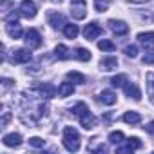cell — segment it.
<instances>
[{
	"instance_id": "obj_3",
	"label": "cell",
	"mask_w": 154,
	"mask_h": 154,
	"mask_svg": "<svg viewBox=\"0 0 154 154\" xmlns=\"http://www.w3.org/2000/svg\"><path fill=\"white\" fill-rule=\"evenodd\" d=\"M24 40H26V45H27L29 49H38V47L42 45V36H40V33H38L36 29H27Z\"/></svg>"
},
{
	"instance_id": "obj_26",
	"label": "cell",
	"mask_w": 154,
	"mask_h": 154,
	"mask_svg": "<svg viewBox=\"0 0 154 154\" xmlns=\"http://www.w3.org/2000/svg\"><path fill=\"white\" fill-rule=\"evenodd\" d=\"M109 82H111L112 87H125V84H127L129 80H127V76H125V74H118V76H112Z\"/></svg>"
},
{
	"instance_id": "obj_14",
	"label": "cell",
	"mask_w": 154,
	"mask_h": 154,
	"mask_svg": "<svg viewBox=\"0 0 154 154\" xmlns=\"http://www.w3.org/2000/svg\"><path fill=\"white\" fill-rule=\"evenodd\" d=\"M74 93V84L72 82H62L60 85H58V94L62 96V98H67V96H71Z\"/></svg>"
},
{
	"instance_id": "obj_11",
	"label": "cell",
	"mask_w": 154,
	"mask_h": 154,
	"mask_svg": "<svg viewBox=\"0 0 154 154\" xmlns=\"http://www.w3.org/2000/svg\"><path fill=\"white\" fill-rule=\"evenodd\" d=\"M123 91H125V94L129 96V98H132V100H141V91H140V87L136 85V84H125V87H123Z\"/></svg>"
},
{
	"instance_id": "obj_34",
	"label": "cell",
	"mask_w": 154,
	"mask_h": 154,
	"mask_svg": "<svg viewBox=\"0 0 154 154\" xmlns=\"http://www.w3.org/2000/svg\"><path fill=\"white\" fill-rule=\"evenodd\" d=\"M9 120H11V112H9V111H4V114H2V120H0V127L4 129V127L8 125V122H9Z\"/></svg>"
},
{
	"instance_id": "obj_18",
	"label": "cell",
	"mask_w": 154,
	"mask_h": 154,
	"mask_svg": "<svg viewBox=\"0 0 154 154\" xmlns=\"http://www.w3.org/2000/svg\"><path fill=\"white\" fill-rule=\"evenodd\" d=\"M80 125H82L84 129H93V127L96 125V118L91 114V111L85 112L84 116H80Z\"/></svg>"
},
{
	"instance_id": "obj_36",
	"label": "cell",
	"mask_w": 154,
	"mask_h": 154,
	"mask_svg": "<svg viewBox=\"0 0 154 154\" xmlns=\"http://www.w3.org/2000/svg\"><path fill=\"white\" fill-rule=\"evenodd\" d=\"M2 84H4V87L8 89V87H11V85H13V80H9V78H4V80H2Z\"/></svg>"
},
{
	"instance_id": "obj_13",
	"label": "cell",
	"mask_w": 154,
	"mask_h": 154,
	"mask_svg": "<svg viewBox=\"0 0 154 154\" xmlns=\"http://www.w3.org/2000/svg\"><path fill=\"white\" fill-rule=\"evenodd\" d=\"M100 100H102V103H105V105H114V103H116V100H118V96H116V93H114V91L105 89V91H102Z\"/></svg>"
},
{
	"instance_id": "obj_28",
	"label": "cell",
	"mask_w": 154,
	"mask_h": 154,
	"mask_svg": "<svg viewBox=\"0 0 154 154\" xmlns=\"http://www.w3.org/2000/svg\"><path fill=\"white\" fill-rule=\"evenodd\" d=\"M98 49H100V51H114L116 45H114L111 40H100V42H98Z\"/></svg>"
},
{
	"instance_id": "obj_16",
	"label": "cell",
	"mask_w": 154,
	"mask_h": 154,
	"mask_svg": "<svg viewBox=\"0 0 154 154\" xmlns=\"http://www.w3.org/2000/svg\"><path fill=\"white\" fill-rule=\"evenodd\" d=\"M54 56H56L58 60H69L72 54H71L69 47H65L63 44H58V45L54 47Z\"/></svg>"
},
{
	"instance_id": "obj_22",
	"label": "cell",
	"mask_w": 154,
	"mask_h": 154,
	"mask_svg": "<svg viewBox=\"0 0 154 154\" xmlns=\"http://www.w3.org/2000/svg\"><path fill=\"white\" fill-rule=\"evenodd\" d=\"M138 42L143 44V45H152V44H154V31L140 33V35H138Z\"/></svg>"
},
{
	"instance_id": "obj_24",
	"label": "cell",
	"mask_w": 154,
	"mask_h": 154,
	"mask_svg": "<svg viewBox=\"0 0 154 154\" xmlns=\"http://www.w3.org/2000/svg\"><path fill=\"white\" fill-rule=\"evenodd\" d=\"M147 94H149L150 102L154 103V72L147 74Z\"/></svg>"
},
{
	"instance_id": "obj_5",
	"label": "cell",
	"mask_w": 154,
	"mask_h": 154,
	"mask_svg": "<svg viewBox=\"0 0 154 154\" xmlns=\"http://www.w3.org/2000/svg\"><path fill=\"white\" fill-rule=\"evenodd\" d=\"M138 149H141V141H140V138H136V136H132V138H129L127 140V143L125 145H120L118 149H116V152H134V150H138Z\"/></svg>"
},
{
	"instance_id": "obj_15",
	"label": "cell",
	"mask_w": 154,
	"mask_h": 154,
	"mask_svg": "<svg viewBox=\"0 0 154 154\" xmlns=\"http://www.w3.org/2000/svg\"><path fill=\"white\" fill-rule=\"evenodd\" d=\"M6 31H8V35L11 36V38H22V27H20V24L17 22V24H6Z\"/></svg>"
},
{
	"instance_id": "obj_27",
	"label": "cell",
	"mask_w": 154,
	"mask_h": 154,
	"mask_svg": "<svg viewBox=\"0 0 154 154\" xmlns=\"http://www.w3.org/2000/svg\"><path fill=\"white\" fill-rule=\"evenodd\" d=\"M85 112H89V107H87V103H84V102H78L74 107H72V114H76V116H84Z\"/></svg>"
},
{
	"instance_id": "obj_31",
	"label": "cell",
	"mask_w": 154,
	"mask_h": 154,
	"mask_svg": "<svg viewBox=\"0 0 154 154\" xmlns=\"http://www.w3.org/2000/svg\"><path fill=\"white\" fill-rule=\"evenodd\" d=\"M29 145L31 147H44L45 145V140H42L38 136H33V138H29Z\"/></svg>"
},
{
	"instance_id": "obj_8",
	"label": "cell",
	"mask_w": 154,
	"mask_h": 154,
	"mask_svg": "<svg viewBox=\"0 0 154 154\" xmlns=\"http://www.w3.org/2000/svg\"><path fill=\"white\" fill-rule=\"evenodd\" d=\"M107 24H109V29L114 35H127V31H129V26L123 20H109Z\"/></svg>"
},
{
	"instance_id": "obj_1",
	"label": "cell",
	"mask_w": 154,
	"mask_h": 154,
	"mask_svg": "<svg viewBox=\"0 0 154 154\" xmlns=\"http://www.w3.org/2000/svg\"><path fill=\"white\" fill-rule=\"evenodd\" d=\"M62 143H63V147L69 152H76L80 149V134H78V131H76L74 127H65L63 129Z\"/></svg>"
},
{
	"instance_id": "obj_29",
	"label": "cell",
	"mask_w": 154,
	"mask_h": 154,
	"mask_svg": "<svg viewBox=\"0 0 154 154\" xmlns=\"http://www.w3.org/2000/svg\"><path fill=\"white\" fill-rule=\"evenodd\" d=\"M94 9L98 13H103L109 9V0H94Z\"/></svg>"
},
{
	"instance_id": "obj_25",
	"label": "cell",
	"mask_w": 154,
	"mask_h": 154,
	"mask_svg": "<svg viewBox=\"0 0 154 154\" xmlns=\"http://www.w3.org/2000/svg\"><path fill=\"white\" fill-rule=\"evenodd\" d=\"M109 141H111L112 145H120V143L125 141V136H123L122 131H112V132L109 134Z\"/></svg>"
},
{
	"instance_id": "obj_2",
	"label": "cell",
	"mask_w": 154,
	"mask_h": 154,
	"mask_svg": "<svg viewBox=\"0 0 154 154\" xmlns=\"http://www.w3.org/2000/svg\"><path fill=\"white\" fill-rule=\"evenodd\" d=\"M71 17L74 20H84L87 17V2L85 0H72L71 2Z\"/></svg>"
},
{
	"instance_id": "obj_33",
	"label": "cell",
	"mask_w": 154,
	"mask_h": 154,
	"mask_svg": "<svg viewBox=\"0 0 154 154\" xmlns=\"http://www.w3.org/2000/svg\"><path fill=\"white\" fill-rule=\"evenodd\" d=\"M143 63H154V49L147 51L145 56H143Z\"/></svg>"
},
{
	"instance_id": "obj_9",
	"label": "cell",
	"mask_w": 154,
	"mask_h": 154,
	"mask_svg": "<svg viewBox=\"0 0 154 154\" xmlns=\"http://www.w3.org/2000/svg\"><path fill=\"white\" fill-rule=\"evenodd\" d=\"M116 67H118V60H116V56H105V58L100 60V69L105 71V72L114 71Z\"/></svg>"
},
{
	"instance_id": "obj_20",
	"label": "cell",
	"mask_w": 154,
	"mask_h": 154,
	"mask_svg": "<svg viewBox=\"0 0 154 154\" xmlns=\"http://www.w3.org/2000/svg\"><path fill=\"white\" fill-rule=\"evenodd\" d=\"M122 120H123L125 123H129V125H138V123L141 122V116H140L138 112H134V111H129V112L123 114Z\"/></svg>"
},
{
	"instance_id": "obj_35",
	"label": "cell",
	"mask_w": 154,
	"mask_h": 154,
	"mask_svg": "<svg viewBox=\"0 0 154 154\" xmlns=\"http://www.w3.org/2000/svg\"><path fill=\"white\" fill-rule=\"evenodd\" d=\"M143 129H145L149 134H152V136H154V122H150V123H149V125H145Z\"/></svg>"
},
{
	"instance_id": "obj_10",
	"label": "cell",
	"mask_w": 154,
	"mask_h": 154,
	"mask_svg": "<svg viewBox=\"0 0 154 154\" xmlns=\"http://www.w3.org/2000/svg\"><path fill=\"white\" fill-rule=\"evenodd\" d=\"M2 141H4L6 147H20L22 145V136L18 132H11V134H6L2 138Z\"/></svg>"
},
{
	"instance_id": "obj_23",
	"label": "cell",
	"mask_w": 154,
	"mask_h": 154,
	"mask_svg": "<svg viewBox=\"0 0 154 154\" xmlns=\"http://www.w3.org/2000/svg\"><path fill=\"white\" fill-rule=\"evenodd\" d=\"M74 58L80 60V62H89L91 60V51H87L84 47H78V49L74 51Z\"/></svg>"
},
{
	"instance_id": "obj_30",
	"label": "cell",
	"mask_w": 154,
	"mask_h": 154,
	"mask_svg": "<svg viewBox=\"0 0 154 154\" xmlns=\"http://www.w3.org/2000/svg\"><path fill=\"white\" fill-rule=\"evenodd\" d=\"M125 54L129 58H136L138 56V45H127L125 47Z\"/></svg>"
},
{
	"instance_id": "obj_6",
	"label": "cell",
	"mask_w": 154,
	"mask_h": 154,
	"mask_svg": "<svg viewBox=\"0 0 154 154\" xmlns=\"http://www.w3.org/2000/svg\"><path fill=\"white\" fill-rule=\"evenodd\" d=\"M100 35H102V27H100L98 22H91V24H87L85 29H84V36H85L87 40H96Z\"/></svg>"
},
{
	"instance_id": "obj_17",
	"label": "cell",
	"mask_w": 154,
	"mask_h": 154,
	"mask_svg": "<svg viewBox=\"0 0 154 154\" xmlns=\"http://www.w3.org/2000/svg\"><path fill=\"white\" fill-rule=\"evenodd\" d=\"M36 93H38V96H42V98H53L58 91H56L51 84H45V85L38 87V89H36Z\"/></svg>"
},
{
	"instance_id": "obj_21",
	"label": "cell",
	"mask_w": 154,
	"mask_h": 154,
	"mask_svg": "<svg viewBox=\"0 0 154 154\" xmlns=\"http://www.w3.org/2000/svg\"><path fill=\"white\" fill-rule=\"evenodd\" d=\"M67 80L72 84H85V76L78 71H69L67 72Z\"/></svg>"
},
{
	"instance_id": "obj_19",
	"label": "cell",
	"mask_w": 154,
	"mask_h": 154,
	"mask_svg": "<svg viewBox=\"0 0 154 154\" xmlns=\"http://www.w3.org/2000/svg\"><path fill=\"white\" fill-rule=\"evenodd\" d=\"M78 33H80V29H78V26L76 24H65L63 26V35H65V38H76L78 36Z\"/></svg>"
},
{
	"instance_id": "obj_7",
	"label": "cell",
	"mask_w": 154,
	"mask_h": 154,
	"mask_svg": "<svg viewBox=\"0 0 154 154\" xmlns=\"http://www.w3.org/2000/svg\"><path fill=\"white\" fill-rule=\"evenodd\" d=\"M31 58H33V54H31L29 47L27 49H17V51H13V62L15 63H29Z\"/></svg>"
},
{
	"instance_id": "obj_4",
	"label": "cell",
	"mask_w": 154,
	"mask_h": 154,
	"mask_svg": "<svg viewBox=\"0 0 154 154\" xmlns=\"http://www.w3.org/2000/svg\"><path fill=\"white\" fill-rule=\"evenodd\" d=\"M38 13V8L33 0H22L20 2V15L26 17V18H35Z\"/></svg>"
},
{
	"instance_id": "obj_32",
	"label": "cell",
	"mask_w": 154,
	"mask_h": 154,
	"mask_svg": "<svg viewBox=\"0 0 154 154\" xmlns=\"http://www.w3.org/2000/svg\"><path fill=\"white\" fill-rule=\"evenodd\" d=\"M18 17H20V11H18V13H15V11L9 13V15L6 17V24H17V22H18Z\"/></svg>"
},
{
	"instance_id": "obj_12",
	"label": "cell",
	"mask_w": 154,
	"mask_h": 154,
	"mask_svg": "<svg viewBox=\"0 0 154 154\" xmlns=\"http://www.w3.org/2000/svg\"><path fill=\"white\" fill-rule=\"evenodd\" d=\"M49 24H51L53 29H60V27L65 26V18H63L62 13H51L49 15Z\"/></svg>"
}]
</instances>
